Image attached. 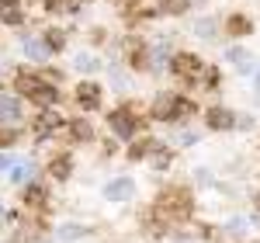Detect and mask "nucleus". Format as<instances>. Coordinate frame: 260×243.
Instances as JSON below:
<instances>
[{"mask_svg": "<svg viewBox=\"0 0 260 243\" xmlns=\"http://www.w3.org/2000/svg\"><path fill=\"white\" fill-rule=\"evenodd\" d=\"M153 216L163 219L167 226L191 223L194 219V195L187 184H163L153 198Z\"/></svg>", "mask_w": 260, "mask_h": 243, "instance_id": "f257e3e1", "label": "nucleus"}, {"mask_svg": "<svg viewBox=\"0 0 260 243\" xmlns=\"http://www.w3.org/2000/svg\"><path fill=\"white\" fill-rule=\"evenodd\" d=\"M108 129H111V139L118 142H132L142 136V118L132 104H118L108 111Z\"/></svg>", "mask_w": 260, "mask_h": 243, "instance_id": "f03ea898", "label": "nucleus"}, {"mask_svg": "<svg viewBox=\"0 0 260 243\" xmlns=\"http://www.w3.org/2000/svg\"><path fill=\"white\" fill-rule=\"evenodd\" d=\"M167 70H170L174 77H180V80H187V83L201 80V73H208V66H205V63H201L194 52H174Z\"/></svg>", "mask_w": 260, "mask_h": 243, "instance_id": "7ed1b4c3", "label": "nucleus"}, {"mask_svg": "<svg viewBox=\"0 0 260 243\" xmlns=\"http://www.w3.org/2000/svg\"><path fill=\"white\" fill-rule=\"evenodd\" d=\"M180 98L184 94H174V90H160L153 104H149V118L153 122H177L180 115Z\"/></svg>", "mask_w": 260, "mask_h": 243, "instance_id": "20e7f679", "label": "nucleus"}, {"mask_svg": "<svg viewBox=\"0 0 260 243\" xmlns=\"http://www.w3.org/2000/svg\"><path fill=\"white\" fill-rule=\"evenodd\" d=\"M21 205H24L31 216L49 212V184L39 181V177H35L31 184H24V188H21Z\"/></svg>", "mask_w": 260, "mask_h": 243, "instance_id": "39448f33", "label": "nucleus"}, {"mask_svg": "<svg viewBox=\"0 0 260 243\" xmlns=\"http://www.w3.org/2000/svg\"><path fill=\"white\" fill-rule=\"evenodd\" d=\"M31 129H35L39 139H52V136H59L62 129H66V118L56 108H42L39 115H35V122H31Z\"/></svg>", "mask_w": 260, "mask_h": 243, "instance_id": "423d86ee", "label": "nucleus"}, {"mask_svg": "<svg viewBox=\"0 0 260 243\" xmlns=\"http://www.w3.org/2000/svg\"><path fill=\"white\" fill-rule=\"evenodd\" d=\"M236 122H240V115L233 108H225V104H212L205 111V125L212 132H236Z\"/></svg>", "mask_w": 260, "mask_h": 243, "instance_id": "0eeeda50", "label": "nucleus"}, {"mask_svg": "<svg viewBox=\"0 0 260 243\" xmlns=\"http://www.w3.org/2000/svg\"><path fill=\"white\" fill-rule=\"evenodd\" d=\"M101 195H104V202H111V205H121V202H132L136 198V181L132 177H111V181L101 188Z\"/></svg>", "mask_w": 260, "mask_h": 243, "instance_id": "6e6552de", "label": "nucleus"}, {"mask_svg": "<svg viewBox=\"0 0 260 243\" xmlns=\"http://www.w3.org/2000/svg\"><path fill=\"white\" fill-rule=\"evenodd\" d=\"M160 149H163V142L156 139V136H139V139H132L125 146V160H132V163L149 160V157H156Z\"/></svg>", "mask_w": 260, "mask_h": 243, "instance_id": "1a4fd4ad", "label": "nucleus"}, {"mask_svg": "<svg viewBox=\"0 0 260 243\" xmlns=\"http://www.w3.org/2000/svg\"><path fill=\"white\" fill-rule=\"evenodd\" d=\"M73 170H77V157H70V153H56V157H49V163H45L49 181H56V184H66L73 177Z\"/></svg>", "mask_w": 260, "mask_h": 243, "instance_id": "9d476101", "label": "nucleus"}, {"mask_svg": "<svg viewBox=\"0 0 260 243\" xmlns=\"http://www.w3.org/2000/svg\"><path fill=\"white\" fill-rule=\"evenodd\" d=\"M101 98H104V90H101L98 80H80L77 87H73V101L80 104L83 111H94V108H101Z\"/></svg>", "mask_w": 260, "mask_h": 243, "instance_id": "9b49d317", "label": "nucleus"}, {"mask_svg": "<svg viewBox=\"0 0 260 243\" xmlns=\"http://www.w3.org/2000/svg\"><path fill=\"white\" fill-rule=\"evenodd\" d=\"M49 87V80L42 77V73H35V70H21L18 77H14V90H18V98H35L39 90H45Z\"/></svg>", "mask_w": 260, "mask_h": 243, "instance_id": "f8f14e48", "label": "nucleus"}, {"mask_svg": "<svg viewBox=\"0 0 260 243\" xmlns=\"http://www.w3.org/2000/svg\"><path fill=\"white\" fill-rule=\"evenodd\" d=\"M21 118H24V101L0 94V125H21Z\"/></svg>", "mask_w": 260, "mask_h": 243, "instance_id": "ddd939ff", "label": "nucleus"}, {"mask_svg": "<svg viewBox=\"0 0 260 243\" xmlns=\"http://www.w3.org/2000/svg\"><path fill=\"white\" fill-rule=\"evenodd\" d=\"M66 142H90L94 139V125L87 118H73V122H66V129L59 132Z\"/></svg>", "mask_w": 260, "mask_h": 243, "instance_id": "4468645a", "label": "nucleus"}, {"mask_svg": "<svg viewBox=\"0 0 260 243\" xmlns=\"http://www.w3.org/2000/svg\"><path fill=\"white\" fill-rule=\"evenodd\" d=\"M98 233V226H87V223H62L56 229V236L59 243H77V240H87V236H94Z\"/></svg>", "mask_w": 260, "mask_h": 243, "instance_id": "2eb2a0df", "label": "nucleus"}, {"mask_svg": "<svg viewBox=\"0 0 260 243\" xmlns=\"http://www.w3.org/2000/svg\"><path fill=\"white\" fill-rule=\"evenodd\" d=\"M225 32H229L233 39H243V35L253 32V21L246 18V14H229V18H225Z\"/></svg>", "mask_w": 260, "mask_h": 243, "instance_id": "dca6fc26", "label": "nucleus"}, {"mask_svg": "<svg viewBox=\"0 0 260 243\" xmlns=\"http://www.w3.org/2000/svg\"><path fill=\"white\" fill-rule=\"evenodd\" d=\"M31 181H35V163H31V160L14 163V170H11V184L24 188V184H31Z\"/></svg>", "mask_w": 260, "mask_h": 243, "instance_id": "f3484780", "label": "nucleus"}, {"mask_svg": "<svg viewBox=\"0 0 260 243\" xmlns=\"http://www.w3.org/2000/svg\"><path fill=\"white\" fill-rule=\"evenodd\" d=\"M42 42H45L49 52H62V49H66V32H62V28H45V32H42Z\"/></svg>", "mask_w": 260, "mask_h": 243, "instance_id": "a211bd4d", "label": "nucleus"}, {"mask_svg": "<svg viewBox=\"0 0 260 243\" xmlns=\"http://www.w3.org/2000/svg\"><path fill=\"white\" fill-rule=\"evenodd\" d=\"M187 7H191V0H160L156 14H163V18H180V14H187Z\"/></svg>", "mask_w": 260, "mask_h": 243, "instance_id": "6ab92c4d", "label": "nucleus"}, {"mask_svg": "<svg viewBox=\"0 0 260 243\" xmlns=\"http://www.w3.org/2000/svg\"><path fill=\"white\" fill-rule=\"evenodd\" d=\"M170 56H174V52H170V45H167V42L149 45V66H163V63L170 66Z\"/></svg>", "mask_w": 260, "mask_h": 243, "instance_id": "aec40b11", "label": "nucleus"}, {"mask_svg": "<svg viewBox=\"0 0 260 243\" xmlns=\"http://www.w3.org/2000/svg\"><path fill=\"white\" fill-rule=\"evenodd\" d=\"M24 56L35 59V63H45V59H49V49H45V42H42V39H28V42H24Z\"/></svg>", "mask_w": 260, "mask_h": 243, "instance_id": "412c9836", "label": "nucleus"}, {"mask_svg": "<svg viewBox=\"0 0 260 243\" xmlns=\"http://www.w3.org/2000/svg\"><path fill=\"white\" fill-rule=\"evenodd\" d=\"M250 226H253V219L233 216V219H229V223L222 226V229H225V236H236V240H240V236H246V229H250Z\"/></svg>", "mask_w": 260, "mask_h": 243, "instance_id": "4be33fe9", "label": "nucleus"}, {"mask_svg": "<svg viewBox=\"0 0 260 243\" xmlns=\"http://www.w3.org/2000/svg\"><path fill=\"white\" fill-rule=\"evenodd\" d=\"M18 139H21V129H18V125H0V149H4V153H7Z\"/></svg>", "mask_w": 260, "mask_h": 243, "instance_id": "5701e85b", "label": "nucleus"}, {"mask_svg": "<svg viewBox=\"0 0 260 243\" xmlns=\"http://www.w3.org/2000/svg\"><path fill=\"white\" fill-rule=\"evenodd\" d=\"M0 21H4V24H11V28H18L21 21H24L21 4H14V7H0Z\"/></svg>", "mask_w": 260, "mask_h": 243, "instance_id": "b1692460", "label": "nucleus"}, {"mask_svg": "<svg viewBox=\"0 0 260 243\" xmlns=\"http://www.w3.org/2000/svg\"><path fill=\"white\" fill-rule=\"evenodd\" d=\"M170 163H174V149H167V146H163L160 153L153 157V170H170Z\"/></svg>", "mask_w": 260, "mask_h": 243, "instance_id": "393cba45", "label": "nucleus"}, {"mask_svg": "<svg viewBox=\"0 0 260 243\" xmlns=\"http://www.w3.org/2000/svg\"><path fill=\"white\" fill-rule=\"evenodd\" d=\"M73 66H77L80 73H94V70H98V59H94L90 52H80V56L73 59Z\"/></svg>", "mask_w": 260, "mask_h": 243, "instance_id": "a878e982", "label": "nucleus"}, {"mask_svg": "<svg viewBox=\"0 0 260 243\" xmlns=\"http://www.w3.org/2000/svg\"><path fill=\"white\" fill-rule=\"evenodd\" d=\"M194 32H198V35H215V21H212V18L198 21V24H194Z\"/></svg>", "mask_w": 260, "mask_h": 243, "instance_id": "bb28decb", "label": "nucleus"}, {"mask_svg": "<svg viewBox=\"0 0 260 243\" xmlns=\"http://www.w3.org/2000/svg\"><path fill=\"white\" fill-rule=\"evenodd\" d=\"M229 59H233L236 66H240V63H246L250 56H246V49H240V45H233V49H229Z\"/></svg>", "mask_w": 260, "mask_h": 243, "instance_id": "cd10ccee", "label": "nucleus"}, {"mask_svg": "<svg viewBox=\"0 0 260 243\" xmlns=\"http://www.w3.org/2000/svg\"><path fill=\"white\" fill-rule=\"evenodd\" d=\"M194 181H201V184H215V177H212V170H208V167H198V170H194Z\"/></svg>", "mask_w": 260, "mask_h": 243, "instance_id": "c85d7f7f", "label": "nucleus"}, {"mask_svg": "<svg viewBox=\"0 0 260 243\" xmlns=\"http://www.w3.org/2000/svg\"><path fill=\"white\" fill-rule=\"evenodd\" d=\"M42 77H45V80H52V87H56V83L62 80V70H56V66H49V70H42Z\"/></svg>", "mask_w": 260, "mask_h": 243, "instance_id": "c756f323", "label": "nucleus"}, {"mask_svg": "<svg viewBox=\"0 0 260 243\" xmlns=\"http://www.w3.org/2000/svg\"><path fill=\"white\" fill-rule=\"evenodd\" d=\"M14 163H18V157H11V153H0V174H4V170H14Z\"/></svg>", "mask_w": 260, "mask_h": 243, "instance_id": "7c9ffc66", "label": "nucleus"}, {"mask_svg": "<svg viewBox=\"0 0 260 243\" xmlns=\"http://www.w3.org/2000/svg\"><path fill=\"white\" fill-rule=\"evenodd\" d=\"M101 153H104V157L118 153V139H104V146H101Z\"/></svg>", "mask_w": 260, "mask_h": 243, "instance_id": "2f4dec72", "label": "nucleus"}, {"mask_svg": "<svg viewBox=\"0 0 260 243\" xmlns=\"http://www.w3.org/2000/svg\"><path fill=\"white\" fill-rule=\"evenodd\" d=\"M198 139H201L198 132H180V146H194Z\"/></svg>", "mask_w": 260, "mask_h": 243, "instance_id": "473e14b6", "label": "nucleus"}, {"mask_svg": "<svg viewBox=\"0 0 260 243\" xmlns=\"http://www.w3.org/2000/svg\"><path fill=\"white\" fill-rule=\"evenodd\" d=\"M236 129H243V132H246V129H253V115H243V118L236 122Z\"/></svg>", "mask_w": 260, "mask_h": 243, "instance_id": "72a5a7b5", "label": "nucleus"}, {"mask_svg": "<svg viewBox=\"0 0 260 243\" xmlns=\"http://www.w3.org/2000/svg\"><path fill=\"white\" fill-rule=\"evenodd\" d=\"M14 4H21V0H0V7H14Z\"/></svg>", "mask_w": 260, "mask_h": 243, "instance_id": "f704fd0d", "label": "nucleus"}, {"mask_svg": "<svg viewBox=\"0 0 260 243\" xmlns=\"http://www.w3.org/2000/svg\"><path fill=\"white\" fill-rule=\"evenodd\" d=\"M253 202H257V212H260V191H257V198H253Z\"/></svg>", "mask_w": 260, "mask_h": 243, "instance_id": "c9c22d12", "label": "nucleus"}, {"mask_svg": "<svg viewBox=\"0 0 260 243\" xmlns=\"http://www.w3.org/2000/svg\"><path fill=\"white\" fill-rule=\"evenodd\" d=\"M177 243H187V240H184V236H177Z\"/></svg>", "mask_w": 260, "mask_h": 243, "instance_id": "e433bc0d", "label": "nucleus"}, {"mask_svg": "<svg viewBox=\"0 0 260 243\" xmlns=\"http://www.w3.org/2000/svg\"><path fill=\"white\" fill-rule=\"evenodd\" d=\"M0 212H4V208H0Z\"/></svg>", "mask_w": 260, "mask_h": 243, "instance_id": "4c0bfd02", "label": "nucleus"}]
</instances>
